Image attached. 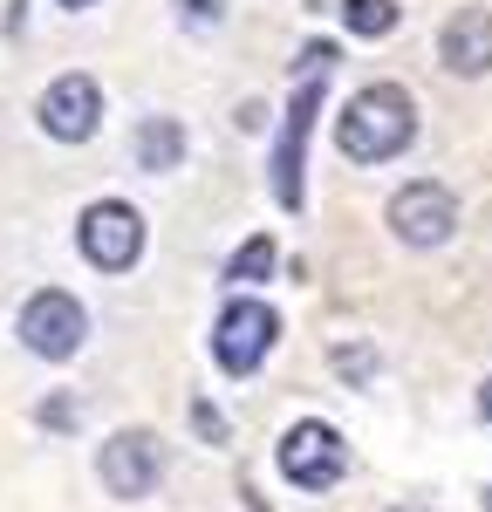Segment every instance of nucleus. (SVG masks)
Instances as JSON below:
<instances>
[{"label":"nucleus","instance_id":"nucleus-1","mask_svg":"<svg viewBox=\"0 0 492 512\" xmlns=\"http://www.w3.org/2000/svg\"><path fill=\"white\" fill-rule=\"evenodd\" d=\"M410 137H417V103H410L404 82H363L342 103V117H335V151L356 158V164L404 158Z\"/></svg>","mask_w":492,"mask_h":512},{"label":"nucleus","instance_id":"nucleus-2","mask_svg":"<svg viewBox=\"0 0 492 512\" xmlns=\"http://www.w3.org/2000/svg\"><path fill=\"white\" fill-rule=\"evenodd\" d=\"M328 69H335V48L328 41H308L294 55V96H287V123H281V144L267 158V185L281 198L287 212L301 205V144H308V123L322 110V89H328Z\"/></svg>","mask_w":492,"mask_h":512},{"label":"nucleus","instance_id":"nucleus-3","mask_svg":"<svg viewBox=\"0 0 492 512\" xmlns=\"http://www.w3.org/2000/svg\"><path fill=\"white\" fill-rule=\"evenodd\" d=\"M274 465H281V478L294 492H328V485H342V472H349V444H342L335 424L301 417V424H287V437L274 444Z\"/></svg>","mask_w":492,"mask_h":512},{"label":"nucleus","instance_id":"nucleus-4","mask_svg":"<svg viewBox=\"0 0 492 512\" xmlns=\"http://www.w3.org/2000/svg\"><path fill=\"white\" fill-rule=\"evenodd\" d=\"M274 342H281V315H274L267 301L233 294V301L219 308V321H212V362H219L226 376H253Z\"/></svg>","mask_w":492,"mask_h":512},{"label":"nucleus","instance_id":"nucleus-5","mask_svg":"<svg viewBox=\"0 0 492 512\" xmlns=\"http://www.w3.org/2000/svg\"><path fill=\"white\" fill-rule=\"evenodd\" d=\"M76 246L96 274H130L137 253H144V212L130 198H96L76 226Z\"/></svg>","mask_w":492,"mask_h":512},{"label":"nucleus","instance_id":"nucleus-6","mask_svg":"<svg viewBox=\"0 0 492 512\" xmlns=\"http://www.w3.org/2000/svg\"><path fill=\"white\" fill-rule=\"evenodd\" d=\"M82 342H89V315H82L76 294H62V287L28 294V308H21V349L35 355V362H69Z\"/></svg>","mask_w":492,"mask_h":512},{"label":"nucleus","instance_id":"nucleus-7","mask_svg":"<svg viewBox=\"0 0 492 512\" xmlns=\"http://www.w3.org/2000/svg\"><path fill=\"white\" fill-rule=\"evenodd\" d=\"M96 478H103V492L110 499H123V506H137L144 492H158V478H164V444L158 431H117V437H103V451H96Z\"/></svg>","mask_w":492,"mask_h":512},{"label":"nucleus","instance_id":"nucleus-8","mask_svg":"<svg viewBox=\"0 0 492 512\" xmlns=\"http://www.w3.org/2000/svg\"><path fill=\"white\" fill-rule=\"evenodd\" d=\"M383 226L404 239V246L431 253V246H445V239L458 233V198H451L445 185H431V178H417V185H404V192L390 198Z\"/></svg>","mask_w":492,"mask_h":512},{"label":"nucleus","instance_id":"nucleus-9","mask_svg":"<svg viewBox=\"0 0 492 512\" xmlns=\"http://www.w3.org/2000/svg\"><path fill=\"white\" fill-rule=\"evenodd\" d=\"M35 123L55 137V144H89L96 123H103V89H96V76H82V69L55 76L48 89H41V103H35Z\"/></svg>","mask_w":492,"mask_h":512},{"label":"nucleus","instance_id":"nucleus-10","mask_svg":"<svg viewBox=\"0 0 492 512\" xmlns=\"http://www.w3.org/2000/svg\"><path fill=\"white\" fill-rule=\"evenodd\" d=\"M438 62L451 76H492V7H458L438 28Z\"/></svg>","mask_w":492,"mask_h":512},{"label":"nucleus","instance_id":"nucleus-11","mask_svg":"<svg viewBox=\"0 0 492 512\" xmlns=\"http://www.w3.org/2000/svg\"><path fill=\"white\" fill-rule=\"evenodd\" d=\"M185 164V123L178 117H151V123H137V171H178Z\"/></svg>","mask_w":492,"mask_h":512},{"label":"nucleus","instance_id":"nucleus-12","mask_svg":"<svg viewBox=\"0 0 492 512\" xmlns=\"http://www.w3.org/2000/svg\"><path fill=\"white\" fill-rule=\"evenodd\" d=\"M397 21H404V7H397V0H342V28H349V35H363V41L397 35Z\"/></svg>","mask_w":492,"mask_h":512},{"label":"nucleus","instance_id":"nucleus-13","mask_svg":"<svg viewBox=\"0 0 492 512\" xmlns=\"http://www.w3.org/2000/svg\"><path fill=\"white\" fill-rule=\"evenodd\" d=\"M274 267H281V246H274L267 233H253V239L240 246V253L226 260V280H233V287H253V280H267Z\"/></svg>","mask_w":492,"mask_h":512},{"label":"nucleus","instance_id":"nucleus-14","mask_svg":"<svg viewBox=\"0 0 492 512\" xmlns=\"http://www.w3.org/2000/svg\"><path fill=\"white\" fill-rule=\"evenodd\" d=\"M185 14V28H219L226 21V0H171Z\"/></svg>","mask_w":492,"mask_h":512},{"label":"nucleus","instance_id":"nucleus-15","mask_svg":"<svg viewBox=\"0 0 492 512\" xmlns=\"http://www.w3.org/2000/svg\"><path fill=\"white\" fill-rule=\"evenodd\" d=\"M192 424H199L205 437H226V417H219L212 403H192Z\"/></svg>","mask_w":492,"mask_h":512},{"label":"nucleus","instance_id":"nucleus-16","mask_svg":"<svg viewBox=\"0 0 492 512\" xmlns=\"http://www.w3.org/2000/svg\"><path fill=\"white\" fill-rule=\"evenodd\" d=\"M479 417H486V424H492V376H486V383H479Z\"/></svg>","mask_w":492,"mask_h":512},{"label":"nucleus","instance_id":"nucleus-17","mask_svg":"<svg viewBox=\"0 0 492 512\" xmlns=\"http://www.w3.org/2000/svg\"><path fill=\"white\" fill-rule=\"evenodd\" d=\"M55 7H69V14H82V7H96V0H55Z\"/></svg>","mask_w":492,"mask_h":512},{"label":"nucleus","instance_id":"nucleus-18","mask_svg":"<svg viewBox=\"0 0 492 512\" xmlns=\"http://www.w3.org/2000/svg\"><path fill=\"white\" fill-rule=\"evenodd\" d=\"M486 512H492V485H486Z\"/></svg>","mask_w":492,"mask_h":512}]
</instances>
